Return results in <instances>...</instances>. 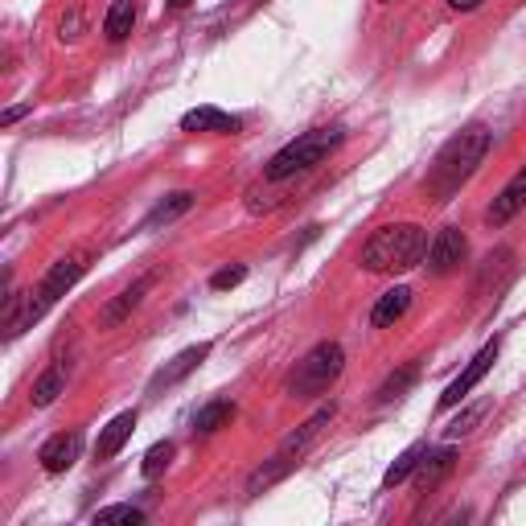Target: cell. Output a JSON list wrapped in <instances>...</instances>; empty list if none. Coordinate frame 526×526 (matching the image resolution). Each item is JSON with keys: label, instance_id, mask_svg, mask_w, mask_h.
<instances>
[{"label": "cell", "instance_id": "11", "mask_svg": "<svg viewBox=\"0 0 526 526\" xmlns=\"http://www.w3.org/2000/svg\"><path fill=\"white\" fill-rule=\"evenodd\" d=\"M132 432H136V411H120V416L99 432V440H95V461L120 457V448L132 440Z\"/></svg>", "mask_w": 526, "mask_h": 526}, {"label": "cell", "instance_id": "18", "mask_svg": "<svg viewBox=\"0 0 526 526\" xmlns=\"http://www.w3.org/2000/svg\"><path fill=\"white\" fill-rule=\"evenodd\" d=\"M231 420H235V403L231 399H214V403H206L194 416V432L210 436V432H218L222 424H231Z\"/></svg>", "mask_w": 526, "mask_h": 526}, {"label": "cell", "instance_id": "16", "mask_svg": "<svg viewBox=\"0 0 526 526\" xmlns=\"http://www.w3.org/2000/svg\"><path fill=\"white\" fill-rule=\"evenodd\" d=\"M136 29V0H116V5L107 9L103 17V33H107V42H124V37Z\"/></svg>", "mask_w": 526, "mask_h": 526}, {"label": "cell", "instance_id": "27", "mask_svg": "<svg viewBox=\"0 0 526 526\" xmlns=\"http://www.w3.org/2000/svg\"><path fill=\"white\" fill-rule=\"evenodd\" d=\"M481 5V0H448V9H457V13H473Z\"/></svg>", "mask_w": 526, "mask_h": 526}, {"label": "cell", "instance_id": "7", "mask_svg": "<svg viewBox=\"0 0 526 526\" xmlns=\"http://www.w3.org/2000/svg\"><path fill=\"white\" fill-rule=\"evenodd\" d=\"M465 259H469V239L461 227H440L428 243V255H424L432 276H453Z\"/></svg>", "mask_w": 526, "mask_h": 526}, {"label": "cell", "instance_id": "15", "mask_svg": "<svg viewBox=\"0 0 526 526\" xmlns=\"http://www.w3.org/2000/svg\"><path fill=\"white\" fill-rule=\"evenodd\" d=\"M457 469V448H436V453H424V461H420V477H416V485L428 494V490H436V485Z\"/></svg>", "mask_w": 526, "mask_h": 526}, {"label": "cell", "instance_id": "13", "mask_svg": "<svg viewBox=\"0 0 526 526\" xmlns=\"http://www.w3.org/2000/svg\"><path fill=\"white\" fill-rule=\"evenodd\" d=\"M407 309H411V288H387L379 300H374V309H370V325L374 329H387V325H395V321H403L407 317Z\"/></svg>", "mask_w": 526, "mask_h": 526}, {"label": "cell", "instance_id": "12", "mask_svg": "<svg viewBox=\"0 0 526 526\" xmlns=\"http://www.w3.org/2000/svg\"><path fill=\"white\" fill-rule=\"evenodd\" d=\"M243 124L235 116H227V111L218 107H194L181 116V132H218V136H235Z\"/></svg>", "mask_w": 526, "mask_h": 526}, {"label": "cell", "instance_id": "9", "mask_svg": "<svg viewBox=\"0 0 526 526\" xmlns=\"http://www.w3.org/2000/svg\"><path fill=\"white\" fill-rule=\"evenodd\" d=\"M210 342H198V346H190V350H181L173 362H165V370H157L153 374V383H148V391H165V387H177L181 379H185V374H194L206 358H210Z\"/></svg>", "mask_w": 526, "mask_h": 526}, {"label": "cell", "instance_id": "28", "mask_svg": "<svg viewBox=\"0 0 526 526\" xmlns=\"http://www.w3.org/2000/svg\"><path fill=\"white\" fill-rule=\"evenodd\" d=\"M25 111H29V107H9V111H5V120H0V124H5V128H9V124H17V120L25 116Z\"/></svg>", "mask_w": 526, "mask_h": 526}, {"label": "cell", "instance_id": "26", "mask_svg": "<svg viewBox=\"0 0 526 526\" xmlns=\"http://www.w3.org/2000/svg\"><path fill=\"white\" fill-rule=\"evenodd\" d=\"M62 42H79V37H83V13L79 9H74L70 17H62Z\"/></svg>", "mask_w": 526, "mask_h": 526}, {"label": "cell", "instance_id": "2", "mask_svg": "<svg viewBox=\"0 0 526 526\" xmlns=\"http://www.w3.org/2000/svg\"><path fill=\"white\" fill-rule=\"evenodd\" d=\"M424 255H428V231L420 222H387L362 243L358 263L370 276H403L420 268Z\"/></svg>", "mask_w": 526, "mask_h": 526}, {"label": "cell", "instance_id": "24", "mask_svg": "<svg viewBox=\"0 0 526 526\" xmlns=\"http://www.w3.org/2000/svg\"><path fill=\"white\" fill-rule=\"evenodd\" d=\"M95 522H128V526H140L144 522V510L140 506H103V510H95Z\"/></svg>", "mask_w": 526, "mask_h": 526}, {"label": "cell", "instance_id": "4", "mask_svg": "<svg viewBox=\"0 0 526 526\" xmlns=\"http://www.w3.org/2000/svg\"><path fill=\"white\" fill-rule=\"evenodd\" d=\"M346 370V350L337 342H317L305 358H300L288 379H284V395L288 399H321Z\"/></svg>", "mask_w": 526, "mask_h": 526}, {"label": "cell", "instance_id": "17", "mask_svg": "<svg viewBox=\"0 0 526 526\" xmlns=\"http://www.w3.org/2000/svg\"><path fill=\"white\" fill-rule=\"evenodd\" d=\"M190 206H194V194H190V190H181V194H169L165 202H157V206H153V214L144 218V231L169 227V222H173V218H181V214L190 210Z\"/></svg>", "mask_w": 526, "mask_h": 526}, {"label": "cell", "instance_id": "19", "mask_svg": "<svg viewBox=\"0 0 526 526\" xmlns=\"http://www.w3.org/2000/svg\"><path fill=\"white\" fill-rule=\"evenodd\" d=\"M424 453H428V448H424V444H411V448H407V453H399V457H395V465H391V469L383 473V490H395V485H403V481H407L411 473H416V469H420V461H424Z\"/></svg>", "mask_w": 526, "mask_h": 526}, {"label": "cell", "instance_id": "5", "mask_svg": "<svg viewBox=\"0 0 526 526\" xmlns=\"http://www.w3.org/2000/svg\"><path fill=\"white\" fill-rule=\"evenodd\" d=\"M87 272V255H62L58 263H50V272L42 276V284H37L33 292H25V309H21V321H17V333H25V329H33L37 321H42L58 300L79 284V276ZM13 333V337H17Z\"/></svg>", "mask_w": 526, "mask_h": 526}, {"label": "cell", "instance_id": "23", "mask_svg": "<svg viewBox=\"0 0 526 526\" xmlns=\"http://www.w3.org/2000/svg\"><path fill=\"white\" fill-rule=\"evenodd\" d=\"M416 374H420L416 366H403L399 374H391V379L379 387V403H395V399H403V395H407V387L416 383Z\"/></svg>", "mask_w": 526, "mask_h": 526}, {"label": "cell", "instance_id": "21", "mask_svg": "<svg viewBox=\"0 0 526 526\" xmlns=\"http://www.w3.org/2000/svg\"><path fill=\"white\" fill-rule=\"evenodd\" d=\"M485 411H490V399H481V403H473V407H465L461 411V416L453 420V424H448L444 428V440H461V436H469L481 420H485Z\"/></svg>", "mask_w": 526, "mask_h": 526}, {"label": "cell", "instance_id": "8", "mask_svg": "<svg viewBox=\"0 0 526 526\" xmlns=\"http://www.w3.org/2000/svg\"><path fill=\"white\" fill-rule=\"evenodd\" d=\"M79 453H83V432H58V436H50L42 444L37 461H42L46 473H66V469H74Z\"/></svg>", "mask_w": 526, "mask_h": 526}, {"label": "cell", "instance_id": "22", "mask_svg": "<svg viewBox=\"0 0 526 526\" xmlns=\"http://www.w3.org/2000/svg\"><path fill=\"white\" fill-rule=\"evenodd\" d=\"M169 461H173V440H161V444H153L144 453V461H140V473L153 481V477H161L165 469H169Z\"/></svg>", "mask_w": 526, "mask_h": 526}, {"label": "cell", "instance_id": "3", "mask_svg": "<svg viewBox=\"0 0 526 526\" xmlns=\"http://www.w3.org/2000/svg\"><path fill=\"white\" fill-rule=\"evenodd\" d=\"M346 140L342 128H313L305 136H296L292 144H284L280 153L263 165V181L268 185H280V181H292L300 173H313L321 161H329L337 153V144Z\"/></svg>", "mask_w": 526, "mask_h": 526}, {"label": "cell", "instance_id": "29", "mask_svg": "<svg viewBox=\"0 0 526 526\" xmlns=\"http://www.w3.org/2000/svg\"><path fill=\"white\" fill-rule=\"evenodd\" d=\"M185 5H194V0H169V9L177 13V9H185Z\"/></svg>", "mask_w": 526, "mask_h": 526}, {"label": "cell", "instance_id": "6", "mask_svg": "<svg viewBox=\"0 0 526 526\" xmlns=\"http://www.w3.org/2000/svg\"><path fill=\"white\" fill-rule=\"evenodd\" d=\"M498 350H502V342H498V337H494V342H485L473 358H469V366L457 374V379L453 383H448L444 387V395H440V411H448V407H457V403H465L469 395H473V387H481V379H485V374H490L494 370V362H498Z\"/></svg>", "mask_w": 526, "mask_h": 526}, {"label": "cell", "instance_id": "10", "mask_svg": "<svg viewBox=\"0 0 526 526\" xmlns=\"http://www.w3.org/2000/svg\"><path fill=\"white\" fill-rule=\"evenodd\" d=\"M526 210V165L502 185V194L494 198V206H490V214H485V222H490V227H506L510 218H518Z\"/></svg>", "mask_w": 526, "mask_h": 526}, {"label": "cell", "instance_id": "1", "mask_svg": "<svg viewBox=\"0 0 526 526\" xmlns=\"http://www.w3.org/2000/svg\"><path fill=\"white\" fill-rule=\"evenodd\" d=\"M490 144H494V136L485 132L481 124L457 132V136L436 153V161H432V169H428V177H424V194H428L436 206L453 202V198L461 194V185H469V177L481 169L485 153H490Z\"/></svg>", "mask_w": 526, "mask_h": 526}, {"label": "cell", "instance_id": "30", "mask_svg": "<svg viewBox=\"0 0 526 526\" xmlns=\"http://www.w3.org/2000/svg\"><path fill=\"white\" fill-rule=\"evenodd\" d=\"M379 5H391V0H379Z\"/></svg>", "mask_w": 526, "mask_h": 526}, {"label": "cell", "instance_id": "25", "mask_svg": "<svg viewBox=\"0 0 526 526\" xmlns=\"http://www.w3.org/2000/svg\"><path fill=\"white\" fill-rule=\"evenodd\" d=\"M243 280H247V268H243V263H235V268L214 272V276H210V288H214V292H227V288H235V284H243Z\"/></svg>", "mask_w": 526, "mask_h": 526}, {"label": "cell", "instance_id": "20", "mask_svg": "<svg viewBox=\"0 0 526 526\" xmlns=\"http://www.w3.org/2000/svg\"><path fill=\"white\" fill-rule=\"evenodd\" d=\"M62 387H66V370H62V366H50V370H42V379L33 383L29 403H33V407H50V403L62 395Z\"/></svg>", "mask_w": 526, "mask_h": 526}, {"label": "cell", "instance_id": "14", "mask_svg": "<svg viewBox=\"0 0 526 526\" xmlns=\"http://www.w3.org/2000/svg\"><path fill=\"white\" fill-rule=\"evenodd\" d=\"M148 284H153V276H144V280H136V284H128L111 305L103 309V329H116V325H124L136 309H140V300H144V292H148Z\"/></svg>", "mask_w": 526, "mask_h": 526}]
</instances>
